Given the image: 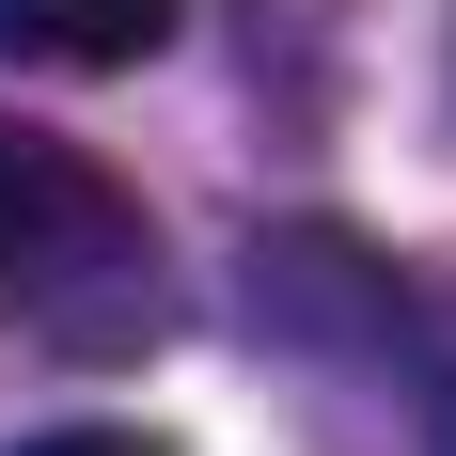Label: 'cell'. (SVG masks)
Instances as JSON below:
<instances>
[{
    "label": "cell",
    "mask_w": 456,
    "mask_h": 456,
    "mask_svg": "<svg viewBox=\"0 0 456 456\" xmlns=\"http://www.w3.org/2000/svg\"><path fill=\"white\" fill-rule=\"evenodd\" d=\"M16 456H174V441H158V425H32Z\"/></svg>",
    "instance_id": "3957f363"
},
{
    "label": "cell",
    "mask_w": 456,
    "mask_h": 456,
    "mask_svg": "<svg viewBox=\"0 0 456 456\" xmlns=\"http://www.w3.org/2000/svg\"><path fill=\"white\" fill-rule=\"evenodd\" d=\"M0 315L32 330H126L158 315V221L110 158L47 126H0Z\"/></svg>",
    "instance_id": "6da1fadb"
},
{
    "label": "cell",
    "mask_w": 456,
    "mask_h": 456,
    "mask_svg": "<svg viewBox=\"0 0 456 456\" xmlns=\"http://www.w3.org/2000/svg\"><path fill=\"white\" fill-rule=\"evenodd\" d=\"M0 47L110 79V63H142V47H174V0H0Z\"/></svg>",
    "instance_id": "7a4b0ae2"
}]
</instances>
